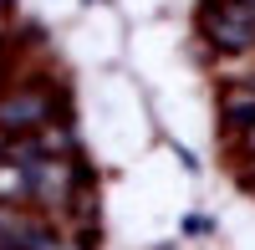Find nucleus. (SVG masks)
Listing matches in <instances>:
<instances>
[{
  "label": "nucleus",
  "mask_w": 255,
  "mask_h": 250,
  "mask_svg": "<svg viewBox=\"0 0 255 250\" xmlns=\"http://www.w3.org/2000/svg\"><path fill=\"white\" fill-rule=\"evenodd\" d=\"M230 5H240V10H250V15H255V0H230Z\"/></svg>",
  "instance_id": "obj_6"
},
{
  "label": "nucleus",
  "mask_w": 255,
  "mask_h": 250,
  "mask_svg": "<svg viewBox=\"0 0 255 250\" xmlns=\"http://www.w3.org/2000/svg\"><path fill=\"white\" fill-rule=\"evenodd\" d=\"M0 204H31V174L20 158L0 153Z\"/></svg>",
  "instance_id": "obj_3"
},
{
  "label": "nucleus",
  "mask_w": 255,
  "mask_h": 250,
  "mask_svg": "<svg viewBox=\"0 0 255 250\" xmlns=\"http://www.w3.org/2000/svg\"><path fill=\"white\" fill-rule=\"evenodd\" d=\"M46 123H51V97L41 92V87H26V92L0 97V128H5V133L46 128Z\"/></svg>",
  "instance_id": "obj_2"
},
{
  "label": "nucleus",
  "mask_w": 255,
  "mask_h": 250,
  "mask_svg": "<svg viewBox=\"0 0 255 250\" xmlns=\"http://www.w3.org/2000/svg\"><path fill=\"white\" fill-rule=\"evenodd\" d=\"M15 220H20V215H10L5 204H0V250H5V240H10V230H15Z\"/></svg>",
  "instance_id": "obj_5"
},
{
  "label": "nucleus",
  "mask_w": 255,
  "mask_h": 250,
  "mask_svg": "<svg viewBox=\"0 0 255 250\" xmlns=\"http://www.w3.org/2000/svg\"><path fill=\"white\" fill-rule=\"evenodd\" d=\"M225 123L235 133H255V87H235L225 97Z\"/></svg>",
  "instance_id": "obj_4"
},
{
  "label": "nucleus",
  "mask_w": 255,
  "mask_h": 250,
  "mask_svg": "<svg viewBox=\"0 0 255 250\" xmlns=\"http://www.w3.org/2000/svg\"><path fill=\"white\" fill-rule=\"evenodd\" d=\"M204 36L220 51H250L255 46V15L230 5V0H215V5H204Z\"/></svg>",
  "instance_id": "obj_1"
}]
</instances>
